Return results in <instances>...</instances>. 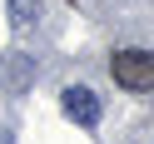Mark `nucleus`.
Masks as SVG:
<instances>
[{"label":"nucleus","instance_id":"20e7f679","mask_svg":"<svg viewBox=\"0 0 154 144\" xmlns=\"http://www.w3.org/2000/svg\"><path fill=\"white\" fill-rule=\"evenodd\" d=\"M10 20H15V30L35 25L40 20V0H10Z\"/></svg>","mask_w":154,"mask_h":144},{"label":"nucleus","instance_id":"f257e3e1","mask_svg":"<svg viewBox=\"0 0 154 144\" xmlns=\"http://www.w3.org/2000/svg\"><path fill=\"white\" fill-rule=\"evenodd\" d=\"M109 75L124 90H154V50H119L109 60Z\"/></svg>","mask_w":154,"mask_h":144},{"label":"nucleus","instance_id":"7ed1b4c3","mask_svg":"<svg viewBox=\"0 0 154 144\" xmlns=\"http://www.w3.org/2000/svg\"><path fill=\"white\" fill-rule=\"evenodd\" d=\"M30 80H35V60H30V55L10 50L5 60H0V90H5V94H25Z\"/></svg>","mask_w":154,"mask_h":144},{"label":"nucleus","instance_id":"f03ea898","mask_svg":"<svg viewBox=\"0 0 154 144\" xmlns=\"http://www.w3.org/2000/svg\"><path fill=\"white\" fill-rule=\"evenodd\" d=\"M60 104H65V114H70L75 124H85V129H94V124H100V94L85 90V84H65Z\"/></svg>","mask_w":154,"mask_h":144}]
</instances>
